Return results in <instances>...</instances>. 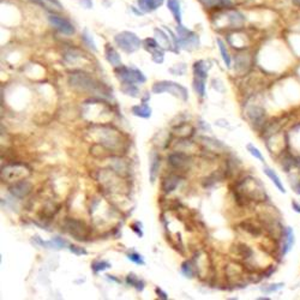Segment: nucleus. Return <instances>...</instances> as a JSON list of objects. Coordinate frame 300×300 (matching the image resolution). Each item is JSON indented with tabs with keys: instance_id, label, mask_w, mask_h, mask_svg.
I'll list each match as a JSON object with an SVG mask.
<instances>
[{
	"instance_id": "obj_11",
	"label": "nucleus",
	"mask_w": 300,
	"mask_h": 300,
	"mask_svg": "<svg viewBox=\"0 0 300 300\" xmlns=\"http://www.w3.org/2000/svg\"><path fill=\"white\" fill-rule=\"evenodd\" d=\"M31 189H33V185H31V183H29L28 180H19V182L14 183V184L11 186L10 192L13 197L24 198L30 194Z\"/></svg>"
},
{
	"instance_id": "obj_7",
	"label": "nucleus",
	"mask_w": 300,
	"mask_h": 300,
	"mask_svg": "<svg viewBox=\"0 0 300 300\" xmlns=\"http://www.w3.org/2000/svg\"><path fill=\"white\" fill-rule=\"evenodd\" d=\"M48 21L51 23V25L57 29L59 33H62L64 35H74L76 29L74 27L71 22L69 19L64 18V17L59 16L57 13H51L48 16Z\"/></svg>"
},
{
	"instance_id": "obj_24",
	"label": "nucleus",
	"mask_w": 300,
	"mask_h": 300,
	"mask_svg": "<svg viewBox=\"0 0 300 300\" xmlns=\"http://www.w3.org/2000/svg\"><path fill=\"white\" fill-rule=\"evenodd\" d=\"M126 282L129 286L135 287L139 292H142V291L144 290V282L142 281L141 279L137 278L135 274H129V275L126 276Z\"/></svg>"
},
{
	"instance_id": "obj_15",
	"label": "nucleus",
	"mask_w": 300,
	"mask_h": 300,
	"mask_svg": "<svg viewBox=\"0 0 300 300\" xmlns=\"http://www.w3.org/2000/svg\"><path fill=\"white\" fill-rule=\"evenodd\" d=\"M180 184V177L178 176H168L164 178L161 183V190L165 192V194H171L176 189L178 188V185Z\"/></svg>"
},
{
	"instance_id": "obj_5",
	"label": "nucleus",
	"mask_w": 300,
	"mask_h": 300,
	"mask_svg": "<svg viewBox=\"0 0 300 300\" xmlns=\"http://www.w3.org/2000/svg\"><path fill=\"white\" fill-rule=\"evenodd\" d=\"M115 74L118 76L119 80L121 81L123 83H145L147 78L143 75V72L141 70L136 69V68H127V66H118L115 68Z\"/></svg>"
},
{
	"instance_id": "obj_27",
	"label": "nucleus",
	"mask_w": 300,
	"mask_h": 300,
	"mask_svg": "<svg viewBox=\"0 0 300 300\" xmlns=\"http://www.w3.org/2000/svg\"><path fill=\"white\" fill-rule=\"evenodd\" d=\"M82 41L86 43V46H88L90 49H93L94 52H98V47H96V43L93 39L92 34L89 33L88 29H84L82 33Z\"/></svg>"
},
{
	"instance_id": "obj_12",
	"label": "nucleus",
	"mask_w": 300,
	"mask_h": 300,
	"mask_svg": "<svg viewBox=\"0 0 300 300\" xmlns=\"http://www.w3.org/2000/svg\"><path fill=\"white\" fill-rule=\"evenodd\" d=\"M282 238H284V243H282V247H281V255L285 256L292 250V247L294 245V232L292 227L287 226L286 228H284Z\"/></svg>"
},
{
	"instance_id": "obj_25",
	"label": "nucleus",
	"mask_w": 300,
	"mask_h": 300,
	"mask_svg": "<svg viewBox=\"0 0 300 300\" xmlns=\"http://www.w3.org/2000/svg\"><path fill=\"white\" fill-rule=\"evenodd\" d=\"M217 45H218V48H220L221 57H222V59H223V62H225L226 66H227V68H231V64H232L231 55H229V53H228V49H227L225 42H223L221 39H217Z\"/></svg>"
},
{
	"instance_id": "obj_37",
	"label": "nucleus",
	"mask_w": 300,
	"mask_h": 300,
	"mask_svg": "<svg viewBox=\"0 0 300 300\" xmlns=\"http://www.w3.org/2000/svg\"><path fill=\"white\" fill-rule=\"evenodd\" d=\"M131 228H132V231L135 232L139 238L143 237V231H142V223L141 222H135L133 225H131Z\"/></svg>"
},
{
	"instance_id": "obj_10",
	"label": "nucleus",
	"mask_w": 300,
	"mask_h": 300,
	"mask_svg": "<svg viewBox=\"0 0 300 300\" xmlns=\"http://www.w3.org/2000/svg\"><path fill=\"white\" fill-rule=\"evenodd\" d=\"M168 162L176 170H186L191 164V159L184 153H174L168 156Z\"/></svg>"
},
{
	"instance_id": "obj_38",
	"label": "nucleus",
	"mask_w": 300,
	"mask_h": 300,
	"mask_svg": "<svg viewBox=\"0 0 300 300\" xmlns=\"http://www.w3.org/2000/svg\"><path fill=\"white\" fill-rule=\"evenodd\" d=\"M80 4H81V6L87 8V10H90V8H93V1H92V0H80Z\"/></svg>"
},
{
	"instance_id": "obj_35",
	"label": "nucleus",
	"mask_w": 300,
	"mask_h": 300,
	"mask_svg": "<svg viewBox=\"0 0 300 300\" xmlns=\"http://www.w3.org/2000/svg\"><path fill=\"white\" fill-rule=\"evenodd\" d=\"M284 286H285L284 284H273V285H269V286H267V287H263L262 288V291L266 293H273V292H276V291L281 290Z\"/></svg>"
},
{
	"instance_id": "obj_43",
	"label": "nucleus",
	"mask_w": 300,
	"mask_h": 300,
	"mask_svg": "<svg viewBox=\"0 0 300 300\" xmlns=\"http://www.w3.org/2000/svg\"><path fill=\"white\" fill-rule=\"evenodd\" d=\"M259 300H269V298H267V297L266 298H263V297H262V298H259Z\"/></svg>"
},
{
	"instance_id": "obj_31",
	"label": "nucleus",
	"mask_w": 300,
	"mask_h": 300,
	"mask_svg": "<svg viewBox=\"0 0 300 300\" xmlns=\"http://www.w3.org/2000/svg\"><path fill=\"white\" fill-rule=\"evenodd\" d=\"M237 252H238V255L240 256L241 258H244V259L251 258V257H252V255H253V251H252V250L250 249L249 246L243 245V244H241V245H239V246L237 247Z\"/></svg>"
},
{
	"instance_id": "obj_41",
	"label": "nucleus",
	"mask_w": 300,
	"mask_h": 300,
	"mask_svg": "<svg viewBox=\"0 0 300 300\" xmlns=\"http://www.w3.org/2000/svg\"><path fill=\"white\" fill-rule=\"evenodd\" d=\"M294 191H296L298 195H300V182L297 185H294Z\"/></svg>"
},
{
	"instance_id": "obj_33",
	"label": "nucleus",
	"mask_w": 300,
	"mask_h": 300,
	"mask_svg": "<svg viewBox=\"0 0 300 300\" xmlns=\"http://www.w3.org/2000/svg\"><path fill=\"white\" fill-rule=\"evenodd\" d=\"M127 259L131 262H133L135 264H138V266H145V262L143 257H142V255H139V253L137 252L127 253Z\"/></svg>"
},
{
	"instance_id": "obj_40",
	"label": "nucleus",
	"mask_w": 300,
	"mask_h": 300,
	"mask_svg": "<svg viewBox=\"0 0 300 300\" xmlns=\"http://www.w3.org/2000/svg\"><path fill=\"white\" fill-rule=\"evenodd\" d=\"M292 208L294 211L300 214V203L297 202V200H292Z\"/></svg>"
},
{
	"instance_id": "obj_2",
	"label": "nucleus",
	"mask_w": 300,
	"mask_h": 300,
	"mask_svg": "<svg viewBox=\"0 0 300 300\" xmlns=\"http://www.w3.org/2000/svg\"><path fill=\"white\" fill-rule=\"evenodd\" d=\"M151 92L154 94H162V93H168V94L179 98L180 100L188 101L189 92L182 84L171 82V81H161V82H156L151 88Z\"/></svg>"
},
{
	"instance_id": "obj_1",
	"label": "nucleus",
	"mask_w": 300,
	"mask_h": 300,
	"mask_svg": "<svg viewBox=\"0 0 300 300\" xmlns=\"http://www.w3.org/2000/svg\"><path fill=\"white\" fill-rule=\"evenodd\" d=\"M69 83L71 84L72 88L81 90V92H88L93 94H101V95H109L108 90L102 84L99 83L98 81L90 77L89 75L77 72L72 74L69 78Z\"/></svg>"
},
{
	"instance_id": "obj_42",
	"label": "nucleus",
	"mask_w": 300,
	"mask_h": 300,
	"mask_svg": "<svg viewBox=\"0 0 300 300\" xmlns=\"http://www.w3.org/2000/svg\"><path fill=\"white\" fill-rule=\"evenodd\" d=\"M292 1H293V4L296 5L297 7L300 8V0H292Z\"/></svg>"
},
{
	"instance_id": "obj_9",
	"label": "nucleus",
	"mask_w": 300,
	"mask_h": 300,
	"mask_svg": "<svg viewBox=\"0 0 300 300\" xmlns=\"http://www.w3.org/2000/svg\"><path fill=\"white\" fill-rule=\"evenodd\" d=\"M144 46L145 49L148 52H150L151 58L156 64L164 63V49L160 47V45L157 43L155 39H145L144 40Z\"/></svg>"
},
{
	"instance_id": "obj_4",
	"label": "nucleus",
	"mask_w": 300,
	"mask_h": 300,
	"mask_svg": "<svg viewBox=\"0 0 300 300\" xmlns=\"http://www.w3.org/2000/svg\"><path fill=\"white\" fill-rule=\"evenodd\" d=\"M241 184L244 185V190H239V197L250 198V200H262L264 197V195H266L264 188L258 182V179L249 177L246 179H244Z\"/></svg>"
},
{
	"instance_id": "obj_14",
	"label": "nucleus",
	"mask_w": 300,
	"mask_h": 300,
	"mask_svg": "<svg viewBox=\"0 0 300 300\" xmlns=\"http://www.w3.org/2000/svg\"><path fill=\"white\" fill-rule=\"evenodd\" d=\"M165 0H137L138 8L142 12H153L164 4Z\"/></svg>"
},
{
	"instance_id": "obj_32",
	"label": "nucleus",
	"mask_w": 300,
	"mask_h": 300,
	"mask_svg": "<svg viewBox=\"0 0 300 300\" xmlns=\"http://www.w3.org/2000/svg\"><path fill=\"white\" fill-rule=\"evenodd\" d=\"M246 149H247V151H249L250 154H251V155L255 157V159H257V160H259V161H262V162H264V157H263V155H262V153L261 151H259V149L257 147H255V145L253 144H251V143H249L246 145Z\"/></svg>"
},
{
	"instance_id": "obj_3",
	"label": "nucleus",
	"mask_w": 300,
	"mask_h": 300,
	"mask_svg": "<svg viewBox=\"0 0 300 300\" xmlns=\"http://www.w3.org/2000/svg\"><path fill=\"white\" fill-rule=\"evenodd\" d=\"M114 42L125 53H135L142 46V41L132 31H121L114 36Z\"/></svg>"
},
{
	"instance_id": "obj_21",
	"label": "nucleus",
	"mask_w": 300,
	"mask_h": 300,
	"mask_svg": "<svg viewBox=\"0 0 300 300\" xmlns=\"http://www.w3.org/2000/svg\"><path fill=\"white\" fill-rule=\"evenodd\" d=\"M167 7L173 14L176 22L180 24L182 23V6H180L179 0H167Z\"/></svg>"
},
{
	"instance_id": "obj_8",
	"label": "nucleus",
	"mask_w": 300,
	"mask_h": 300,
	"mask_svg": "<svg viewBox=\"0 0 300 300\" xmlns=\"http://www.w3.org/2000/svg\"><path fill=\"white\" fill-rule=\"evenodd\" d=\"M28 173L29 172L25 171V167L23 165H11L2 168V178L14 180V182L21 180L22 178H24Z\"/></svg>"
},
{
	"instance_id": "obj_36",
	"label": "nucleus",
	"mask_w": 300,
	"mask_h": 300,
	"mask_svg": "<svg viewBox=\"0 0 300 300\" xmlns=\"http://www.w3.org/2000/svg\"><path fill=\"white\" fill-rule=\"evenodd\" d=\"M52 240H53L55 249H64V247L68 246V241L65 240V239L60 238V237H54L52 238Z\"/></svg>"
},
{
	"instance_id": "obj_23",
	"label": "nucleus",
	"mask_w": 300,
	"mask_h": 300,
	"mask_svg": "<svg viewBox=\"0 0 300 300\" xmlns=\"http://www.w3.org/2000/svg\"><path fill=\"white\" fill-rule=\"evenodd\" d=\"M205 7H229L232 5L231 0H200Z\"/></svg>"
},
{
	"instance_id": "obj_20",
	"label": "nucleus",
	"mask_w": 300,
	"mask_h": 300,
	"mask_svg": "<svg viewBox=\"0 0 300 300\" xmlns=\"http://www.w3.org/2000/svg\"><path fill=\"white\" fill-rule=\"evenodd\" d=\"M131 112H132L133 115L139 116V118H143V119H149L151 116V113H153V110L149 106H148L147 103L143 102L142 104H137V106H133L132 108H131Z\"/></svg>"
},
{
	"instance_id": "obj_28",
	"label": "nucleus",
	"mask_w": 300,
	"mask_h": 300,
	"mask_svg": "<svg viewBox=\"0 0 300 300\" xmlns=\"http://www.w3.org/2000/svg\"><path fill=\"white\" fill-rule=\"evenodd\" d=\"M182 274L185 276V278L192 279L195 276V267L192 264L191 261H185L184 263L182 264Z\"/></svg>"
},
{
	"instance_id": "obj_39",
	"label": "nucleus",
	"mask_w": 300,
	"mask_h": 300,
	"mask_svg": "<svg viewBox=\"0 0 300 300\" xmlns=\"http://www.w3.org/2000/svg\"><path fill=\"white\" fill-rule=\"evenodd\" d=\"M155 292H156L157 296H159V298H161V299H164V300H167V299H168L167 293L164 292V291H162L161 288H156Z\"/></svg>"
},
{
	"instance_id": "obj_22",
	"label": "nucleus",
	"mask_w": 300,
	"mask_h": 300,
	"mask_svg": "<svg viewBox=\"0 0 300 300\" xmlns=\"http://www.w3.org/2000/svg\"><path fill=\"white\" fill-rule=\"evenodd\" d=\"M208 69L209 66H206V62L204 60H200L194 64V74L195 78H200V80H206L208 77Z\"/></svg>"
},
{
	"instance_id": "obj_30",
	"label": "nucleus",
	"mask_w": 300,
	"mask_h": 300,
	"mask_svg": "<svg viewBox=\"0 0 300 300\" xmlns=\"http://www.w3.org/2000/svg\"><path fill=\"white\" fill-rule=\"evenodd\" d=\"M194 88L196 93L200 98L205 96V80H200V78H195L194 80Z\"/></svg>"
},
{
	"instance_id": "obj_13",
	"label": "nucleus",
	"mask_w": 300,
	"mask_h": 300,
	"mask_svg": "<svg viewBox=\"0 0 300 300\" xmlns=\"http://www.w3.org/2000/svg\"><path fill=\"white\" fill-rule=\"evenodd\" d=\"M30 1L49 11L51 13H59L64 10L63 5L58 0H30Z\"/></svg>"
},
{
	"instance_id": "obj_26",
	"label": "nucleus",
	"mask_w": 300,
	"mask_h": 300,
	"mask_svg": "<svg viewBox=\"0 0 300 300\" xmlns=\"http://www.w3.org/2000/svg\"><path fill=\"white\" fill-rule=\"evenodd\" d=\"M120 90L124 93L125 95L131 96V98H138L139 96L138 88H137L135 84H132V83H123Z\"/></svg>"
},
{
	"instance_id": "obj_17",
	"label": "nucleus",
	"mask_w": 300,
	"mask_h": 300,
	"mask_svg": "<svg viewBox=\"0 0 300 300\" xmlns=\"http://www.w3.org/2000/svg\"><path fill=\"white\" fill-rule=\"evenodd\" d=\"M104 55H106L107 62L112 66H114V68L123 65V64H121L120 55L115 51V48H113L110 45H106V47H104Z\"/></svg>"
},
{
	"instance_id": "obj_18",
	"label": "nucleus",
	"mask_w": 300,
	"mask_h": 300,
	"mask_svg": "<svg viewBox=\"0 0 300 300\" xmlns=\"http://www.w3.org/2000/svg\"><path fill=\"white\" fill-rule=\"evenodd\" d=\"M264 173H266V176L269 178L270 180L273 182V184L278 188V190L281 192V194H286V189H285L284 183H282V180L280 179V177L278 176V173H276L275 171L272 170L270 167H268V166H264L263 168Z\"/></svg>"
},
{
	"instance_id": "obj_6",
	"label": "nucleus",
	"mask_w": 300,
	"mask_h": 300,
	"mask_svg": "<svg viewBox=\"0 0 300 300\" xmlns=\"http://www.w3.org/2000/svg\"><path fill=\"white\" fill-rule=\"evenodd\" d=\"M64 229H65L70 235H72V237L80 241L86 240V238L88 237L89 234V229L86 223L80 220H76V218H68V220L64 222Z\"/></svg>"
},
{
	"instance_id": "obj_19",
	"label": "nucleus",
	"mask_w": 300,
	"mask_h": 300,
	"mask_svg": "<svg viewBox=\"0 0 300 300\" xmlns=\"http://www.w3.org/2000/svg\"><path fill=\"white\" fill-rule=\"evenodd\" d=\"M154 34H155V40L160 45V47L162 49H172L170 36H167V34H166L162 29H154Z\"/></svg>"
},
{
	"instance_id": "obj_16",
	"label": "nucleus",
	"mask_w": 300,
	"mask_h": 300,
	"mask_svg": "<svg viewBox=\"0 0 300 300\" xmlns=\"http://www.w3.org/2000/svg\"><path fill=\"white\" fill-rule=\"evenodd\" d=\"M160 165H161V157L157 153H151L149 165V177L151 183H155L157 174H159Z\"/></svg>"
},
{
	"instance_id": "obj_34",
	"label": "nucleus",
	"mask_w": 300,
	"mask_h": 300,
	"mask_svg": "<svg viewBox=\"0 0 300 300\" xmlns=\"http://www.w3.org/2000/svg\"><path fill=\"white\" fill-rule=\"evenodd\" d=\"M69 250L71 251L74 255L76 256H84V255H88V251H87L84 247H81V246H77V245H70L69 246Z\"/></svg>"
},
{
	"instance_id": "obj_29",
	"label": "nucleus",
	"mask_w": 300,
	"mask_h": 300,
	"mask_svg": "<svg viewBox=\"0 0 300 300\" xmlns=\"http://www.w3.org/2000/svg\"><path fill=\"white\" fill-rule=\"evenodd\" d=\"M109 268H112V264L106 261H95L92 263V269L95 274L103 272V270L109 269Z\"/></svg>"
}]
</instances>
